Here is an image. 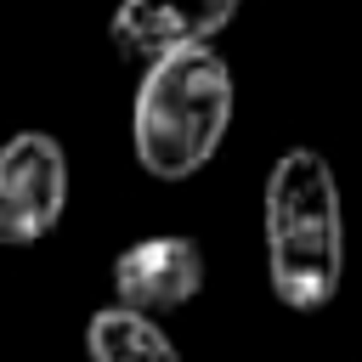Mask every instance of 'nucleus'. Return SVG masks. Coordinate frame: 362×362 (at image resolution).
<instances>
[{"mask_svg":"<svg viewBox=\"0 0 362 362\" xmlns=\"http://www.w3.org/2000/svg\"><path fill=\"white\" fill-rule=\"evenodd\" d=\"M266 277L288 311H322L345 283V204L317 147L277 153L260 198Z\"/></svg>","mask_w":362,"mask_h":362,"instance_id":"obj_1","label":"nucleus"},{"mask_svg":"<svg viewBox=\"0 0 362 362\" xmlns=\"http://www.w3.org/2000/svg\"><path fill=\"white\" fill-rule=\"evenodd\" d=\"M232 68L209 45H181L141 62V85L130 102V147L136 164L158 181L198 175L226 130H232Z\"/></svg>","mask_w":362,"mask_h":362,"instance_id":"obj_2","label":"nucleus"},{"mask_svg":"<svg viewBox=\"0 0 362 362\" xmlns=\"http://www.w3.org/2000/svg\"><path fill=\"white\" fill-rule=\"evenodd\" d=\"M68 209V153L51 130L0 141V249L45 243Z\"/></svg>","mask_w":362,"mask_h":362,"instance_id":"obj_3","label":"nucleus"},{"mask_svg":"<svg viewBox=\"0 0 362 362\" xmlns=\"http://www.w3.org/2000/svg\"><path fill=\"white\" fill-rule=\"evenodd\" d=\"M204 249L181 232L136 238L130 249L113 255V300L147 317H170L204 294Z\"/></svg>","mask_w":362,"mask_h":362,"instance_id":"obj_4","label":"nucleus"},{"mask_svg":"<svg viewBox=\"0 0 362 362\" xmlns=\"http://www.w3.org/2000/svg\"><path fill=\"white\" fill-rule=\"evenodd\" d=\"M238 0H119L107 17V45L124 62H147L181 45H209L232 28Z\"/></svg>","mask_w":362,"mask_h":362,"instance_id":"obj_5","label":"nucleus"},{"mask_svg":"<svg viewBox=\"0 0 362 362\" xmlns=\"http://www.w3.org/2000/svg\"><path fill=\"white\" fill-rule=\"evenodd\" d=\"M85 356L90 362H181L175 339L158 328V317L130 311V305H102L85 322Z\"/></svg>","mask_w":362,"mask_h":362,"instance_id":"obj_6","label":"nucleus"}]
</instances>
